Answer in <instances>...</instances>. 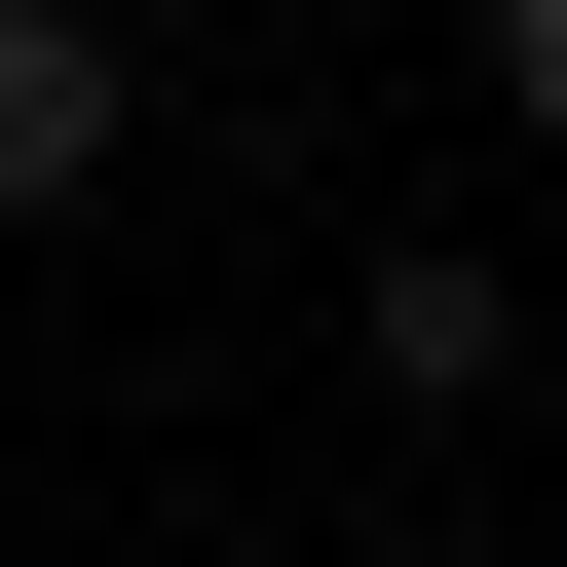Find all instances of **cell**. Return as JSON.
Wrapping results in <instances>:
<instances>
[{
	"label": "cell",
	"mask_w": 567,
	"mask_h": 567,
	"mask_svg": "<svg viewBox=\"0 0 567 567\" xmlns=\"http://www.w3.org/2000/svg\"><path fill=\"white\" fill-rule=\"evenodd\" d=\"M341 341H379V416H492V379H529V265H492V227H379Z\"/></svg>",
	"instance_id": "1"
},
{
	"label": "cell",
	"mask_w": 567,
	"mask_h": 567,
	"mask_svg": "<svg viewBox=\"0 0 567 567\" xmlns=\"http://www.w3.org/2000/svg\"><path fill=\"white\" fill-rule=\"evenodd\" d=\"M114 114H152V76H114V0H0V227H76Z\"/></svg>",
	"instance_id": "2"
},
{
	"label": "cell",
	"mask_w": 567,
	"mask_h": 567,
	"mask_svg": "<svg viewBox=\"0 0 567 567\" xmlns=\"http://www.w3.org/2000/svg\"><path fill=\"white\" fill-rule=\"evenodd\" d=\"M492 114H529V152H567V0H492Z\"/></svg>",
	"instance_id": "3"
}]
</instances>
